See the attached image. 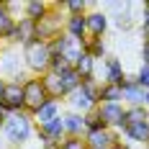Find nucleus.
Returning <instances> with one entry per match:
<instances>
[{
    "instance_id": "obj_1",
    "label": "nucleus",
    "mask_w": 149,
    "mask_h": 149,
    "mask_svg": "<svg viewBox=\"0 0 149 149\" xmlns=\"http://www.w3.org/2000/svg\"><path fill=\"white\" fill-rule=\"evenodd\" d=\"M44 103H49L44 80L41 77H26L23 80V111L31 113V116H36Z\"/></svg>"
},
{
    "instance_id": "obj_2",
    "label": "nucleus",
    "mask_w": 149,
    "mask_h": 149,
    "mask_svg": "<svg viewBox=\"0 0 149 149\" xmlns=\"http://www.w3.org/2000/svg\"><path fill=\"white\" fill-rule=\"evenodd\" d=\"M23 59H26V67L36 74H46L49 72V64H52V52H49V44L44 41H31V44L23 46Z\"/></svg>"
},
{
    "instance_id": "obj_3",
    "label": "nucleus",
    "mask_w": 149,
    "mask_h": 149,
    "mask_svg": "<svg viewBox=\"0 0 149 149\" xmlns=\"http://www.w3.org/2000/svg\"><path fill=\"white\" fill-rule=\"evenodd\" d=\"M3 131H5V136H8V141L18 147V144L29 141V136H31V118L26 116V113H13V116L5 118Z\"/></svg>"
},
{
    "instance_id": "obj_4",
    "label": "nucleus",
    "mask_w": 149,
    "mask_h": 149,
    "mask_svg": "<svg viewBox=\"0 0 149 149\" xmlns=\"http://www.w3.org/2000/svg\"><path fill=\"white\" fill-rule=\"evenodd\" d=\"M0 105L8 116L21 113L23 111V82H5V93H3Z\"/></svg>"
},
{
    "instance_id": "obj_5",
    "label": "nucleus",
    "mask_w": 149,
    "mask_h": 149,
    "mask_svg": "<svg viewBox=\"0 0 149 149\" xmlns=\"http://www.w3.org/2000/svg\"><path fill=\"white\" fill-rule=\"evenodd\" d=\"M98 116L103 118L105 129L116 126V129H126V108H121V103H100L95 105Z\"/></svg>"
},
{
    "instance_id": "obj_6",
    "label": "nucleus",
    "mask_w": 149,
    "mask_h": 149,
    "mask_svg": "<svg viewBox=\"0 0 149 149\" xmlns=\"http://www.w3.org/2000/svg\"><path fill=\"white\" fill-rule=\"evenodd\" d=\"M59 29H62L59 15L49 10V15H46V18H41V21L36 23V41H44V44H49L52 39H57V36L62 33Z\"/></svg>"
},
{
    "instance_id": "obj_7",
    "label": "nucleus",
    "mask_w": 149,
    "mask_h": 149,
    "mask_svg": "<svg viewBox=\"0 0 149 149\" xmlns=\"http://www.w3.org/2000/svg\"><path fill=\"white\" fill-rule=\"evenodd\" d=\"M21 67H23V62H21V54L15 49H8L5 54H0V70H3V74H8L13 82H23Z\"/></svg>"
},
{
    "instance_id": "obj_8",
    "label": "nucleus",
    "mask_w": 149,
    "mask_h": 149,
    "mask_svg": "<svg viewBox=\"0 0 149 149\" xmlns=\"http://www.w3.org/2000/svg\"><path fill=\"white\" fill-rule=\"evenodd\" d=\"M8 41L10 44H31V41H36V23L29 21V18H21V21H15V29L13 33L8 36Z\"/></svg>"
},
{
    "instance_id": "obj_9",
    "label": "nucleus",
    "mask_w": 149,
    "mask_h": 149,
    "mask_svg": "<svg viewBox=\"0 0 149 149\" xmlns=\"http://www.w3.org/2000/svg\"><path fill=\"white\" fill-rule=\"evenodd\" d=\"M62 136H64V121H62V116H57V118L46 121V123H41L39 126V139L46 144H52V141H62Z\"/></svg>"
},
{
    "instance_id": "obj_10",
    "label": "nucleus",
    "mask_w": 149,
    "mask_h": 149,
    "mask_svg": "<svg viewBox=\"0 0 149 149\" xmlns=\"http://www.w3.org/2000/svg\"><path fill=\"white\" fill-rule=\"evenodd\" d=\"M85 141H88V149H111V147L118 144V134H113V131H108V129L88 131Z\"/></svg>"
},
{
    "instance_id": "obj_11",
    "label": "nucleus",
    "mask_w": 149,
    "mask_h": 149,
    "mask_svg": "<svg viewBox=\"0 0 149 149\" xmlns=\"http://www.w3.org/2000/svg\"><path fill=\"white\" fill-rule=\"evenodd\" d=\"M67 103L72 105V113H77V111H82V113H90V111L95 108V105H93V100L88 98V93L82 90V85L74 90V93H70V95H67Z\"/></svg>"
},
{
    "instance_id": "obj_12",
    "label": "nucleus",
    "mask_w": 149,
    "mask_h": 149,
    "mask_svg": "<svg viewBox=\"0 0 149 149\" xmlns=\"http://www.w3.org/2000/svg\"><path fill=\"white\" fill-rule=\"evenodd\" d=\"M126 136L136 141V144H147L149 147V121H141V123H131V126H126L123 129Z\"/></svg>"
},
{
    "instance_id": "obj_13",
    "label": "nucleus",
    "mask_w": 149,
    "mask_h": 149,
    "mask_svg": "<svg viewBox=\"0 0 149 149\" xmlns=\"http://www.w3.org/2000/svg\"><path fill=\"white\" fill-rule=\"evenodd\" d=\"M85 26H88V33L103 36L105 29H108V15L105 13H90V15H85Z\"/></svg>"
},
{
    "instance_id": "obj_14",
    "label": "nucleus",
    "mask_w": 149,
    "mask_h": 149,
    "mask_svg": "<svg viewBox=\"0 0 149 149\" xmlns=\"http://www.w3.org/2000/svg\"><path fill=\"white\" fill-rule=\"evenodd\" d=\"M62 121H64V134L67 136H80L85 131V118L80 113H64Z\"/></svg>"
},
{
    "instance_id": "obj_15",
    "label": "nucleus",
    "mask_w": 149,
    "mask_h": 149,
    "mask_svg": "<svg viewBox=\"0 0 149 149\" xmlns=\"http://www.w3.org/2000/svg\"><path fill=\"white\" fill-rule=\"evenodd\" d=\"M123 100H129L131 103V108L134 105H147V90L139 88V82L136 85H123Z\"/></svg>"
},
{
    "instance_id": "obj_16",
    "label": "nucleus",
    "mask_w": 149,
    "mask_h": 149,
    "mask_svg": "<svg viewBox=\"0 0 149 149\" xmlns=\"http://www.w3.org/2000/svg\"><path fill=\"white\" fill-rule=\"evenodd\" d=\"M59 82H62V95L67 98L70 93H74V90L82 85V77L77 74V70H67V72L59 74Z\"/></svg>"
},
{
    "instance_id": "obj_17",
    "label": "nucleus",
    "mask_w": 149,
    "mask_h": 149,
    "mask_svg": "<svg viewBox=\"0 0 149 149\" xmlns=\"http://www.w3.org/2000/svg\"><path fill=\"white\" fill-rule=\"evenodd\" d=\"M49 10H52L49 3H41V0H31V3H26V18L33 21V23H39L41 18H46Z\"/></svg>"
},
{
    "instance_id": "obj_18",
    "label": "nucleus",
    "mask_w": 149,
    "mask_h": 149,
    "mask_svg": "<svg viewBox=\"0 0 149 149\" xmlns=\"http://www.w3.org/2000/svg\"><path fill=\"white\" fill-rule=\"evenodd\" d=\"M105 70H108V77H105V82H111V85H121L123 82V67H121V62L116 57H108L105 59Z\"/></svg>"
},
{
    "instance_id": "obj_19",
    "label": "nucleus",
    "mask_w": 149,
    "mask_h": 149,
    "mask_svg": "<svg viewBox=\"0 0 149 149\" xmlns=\"http://www.w3.org/2000/svg\"><path fill=\"white\" fill-rule=\"evenodd\" d=\"M13 29H15V18H13V13L8 10V5L3 3V5H0V39H8V36L13 33Z\"/></svg>"
},
{
    "instance_id": "obj_20",
    "label": "nucleus",
    "mask_w": 149,
    "mask_h": 149,
    "mask_svg": "<svg viewBox=\"0 0 149 149\" xmlns=\"http://www.w3.org/2000/svg\"><path fill=\"white\" fill-rule=\"evenodd\" d=\"M67 33L74 36V39H82L88 33V26H85V15H70L67 18Z\"/></svg>"
},
{
    "instance_id": "obj_21",
    "label": "nucleus",
    "mask_w": 149,
    "mask_h": 149,
    "mask_svg": "<svg viewBox=\"0 0 149 149\" xmlns=\"http://www.w3.org/2000/svg\"><path fill=\"white\" fill-rule=\"evenodd\" d=\"M59 116V100H49V103H44L41 108H39V113H36V121H39V126L41 123H46V121L57 118Z\"/></svg>"
},
{
    "instance_id": "obj_22",
    "label": "nucleus",
    "mask_w": 149,
    "mask_h": 149,
    "mask_svg": "<svg viewBox=\"0 0 149 149\" xmlns=\"http://www.w3.org/2000/svg\"><path fill=\"white\" fill-rule=\"evenodd\" d=\"M118 100H123V90H121V85L105 82L103 88H100V103H118Z\"/></svg>"
},
{
    "instance_id": "obj_23",
    "label": "nucleus",
    "mask_w": 149,
    "mask_h": 149,
    "mask_svg": "<svg viewBox=\"0 0 149 149\" xmlns=\"http://www.w3.org/2000/svg\"><path fill=\"white\" fill-rule=\"evenodd\" d=\"M77 74L82 77V80H93V74H95V59L90 57V54H82V59L77 62Z\"/></svg>"
},
{
    "instance_id": "obj_24",
    "label": "nucleus",
    "mask_w": 149,
    "mask_h": 149,
    "mask_svg": "<svg viewBox=\"0 0 149 149\" xmlns=\"http://www.w3.org/2000/svg\"><path fill=\"white\" fill-rule=\"evenodd\" d=\"M141 121H149L147 105H134V108L126 111V126H131V123H141Z\"/></svg>"
},
{
    "instance_id": "obj_25",
    "label": "nucleus",
    "mask_w": 149,
    "mask_h": 149,
    "mask_svg": "<svg viewBox=\"0 0 149 149\" xmlns=\"http://www.w3.org/2000/svg\"><path fill=\"white\" fill-rule=\"evenodd\" d=\"M82 118H85V131H100V129H105L103 118L98 116V111H95V108H93L90 113H85Z\"/></svg>"
},
{
    "instance_id": "obj_26",
    "label": "nucleus",
    "mask_w": 149,
    "mask_h": 149,
    "mask_svg": "<svg viewBox=\"0 0 149 149\" xmlns=\"http://www.w3.org/2000/svg\"><path fill=\"white\" fill-rule=\"evenodd\" d=\"M67 70H74V67H70V62L64 59V57H59V54H52V64H49V72L62 74V72H67Z\"/></svg>"
},
{
    "instance_id": "obj_27",
    "label": "nucleus",
    "mask_w": 149,
    "mask_h": 149,
    "mask_svg": "<svg viewBox=\"0 0 149 149\" xmlns=\"http://www.w3.org/2000/svg\"><path fill=\"white\" fill-rule=\"evenodd\" d=\"M59 149H88V141L82 136H67V139H62Z\"/></svg>"
},
{
    "instance_id": "obj_28",
    "label": "nucleus",
    "mask_w": 149,
    "mask_h": 149,
    "mask_svg": "<svg viewBox=\"0 0 149 149\" xmlns=\"http://www.w3.org/2000/svg\"><path fill=\"white\" fill-rule=\"evenodd\" d=\"M136 82H139V88L149 90V64H141V70L136 74Z\"/></svg>"
},
{
    "instance_id": "obj_29",
    "label": "nucleus",
    "mask_w": 149,
    "mask_h": 149,
    "mask_svg": "<svg viewBox=\"0 0 149 149\" xmlns=\"http://www.w3.org/2000/svg\"><path fill=\"white\" fill-rule=\"evenodd\" d=\"M144 33L149 39V3H144Z\"/></svg>"
},
{
    "instance_id": "obj_30",
    "label": "nucleus",
    "mask_w": 149,
    "mask_h": 149,
    "mask_svg": "<svg viewBox=\"0 0 149 149\" xmlns=\"http://www.w3.org/2000/svg\"><path fill=\"white\" fill-rule=\"evenodd\" d=\"M141 59H144V64H149V39H144V46H141Z\"/></svg>"
},
{
    "instance_id": "obj_31",
    "label": "nucleus",
    "mask_w": 149,
    "mask_h": 149,
    "mask_svg": "<svg viewBox=\"0 0 149 149\" xmlns=\"http://www.w3.org/2000/svg\"><path fill=\"white\" fill-rule=\"evenodd\" d=\"M5 118H8V113H5V111H3V105H0V129L5 126Z\"/></svg>"
},
{
    "instance_id": "obj_32",
    "label": "nucleus",
    "mask_w": 149,
    "mask_h": 149,
    "mask_svg": "<svg viewBox=\"0 0 149 149\" xmlns=\"http://www.w3.org/2000/svg\"><path fill=\"white\" fill-rule=\"evenodd\" d=\"M3 93H5V80H0V100H3Z\"/></svg>"
},
{
    "instance_id": "obj_33",
    "label": "nucleus",
    "mask_w": 149,
    "mask_h": 149,
    "mask_svg": "<svg viewBox=\"0 0 149 149\" xmlns=\"http://www.w3.org/2000/svg\"><path fill=\"white\" fill-rule=\"evenodd\" d=\"M111 149H123V147H121V144H116V147H111Z\"/></svg>"
},
{
    "instance_id": "obj_34",
    "label": "nucleus",
    "mask_w": 149,
    "mask_h": 149,
    "mask_svg": "<svg viewBox=\"0 0 149 149\" xmlns=\"http://www.w3.org/2000/svg\"><path fill=\"white\" fill-rule=\"evenodd\" d=\"M0 5H3V3H0Z\"/></svg>"
},
{
    "instance_id": "obj_35",
    "label": "nucleus",
    "mask_w": 149,
    "mask_h": 149,
    "mask_svg": "<svg viewBox=\"0 0 149 149\" xmlns=\"http://www.w3.org/2000/svg\"><path fill=\"white\" fill-rule=\"evenodd\" d=\"M147 149H149V147H147Z\"/></svg>"
}]
</instances>
